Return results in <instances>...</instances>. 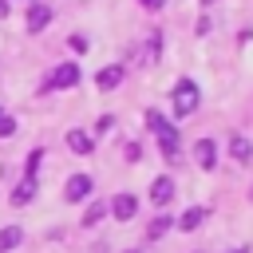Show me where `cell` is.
Segmentation results:
<instances>
[{"instance_id":"1","label":"cell","mask_w":253,"mask_h":253,"mask_svg":"<svg viewBox=\"0 0 253 253\" xmlns=\"http://www.w3.org/2000/svg\"><path fill=\"white\" fill-rule=\"evenodd\" d=\"M146 126L154 130V138H158V146L166 150V158H178V130H174L158 111H146Z\"/></svg>"},{"instance_id":"2","label":"cell","mask_w":253,"mask_h":253,"mask_svg":"<svg viewBox=\"0 0 253 253\" xmlns=\"http://www.w3.org/2000/svg\"><path fill=\"white\" fill-rule=\"evenodd\" d=\"M198 103H202V91H198V83L182 79V83L174 87V115H178V119H186V115H194V111H198Z\"/></svg>"},{"instance_id":"3","label":"cell","mask_w":253,"mask_h":253,"mask_svg":"<svg viewBox=\"0 0 253 253\" xmlns=\"http://www.w3.org/2000/svg\"><path fill=\"white\" fill-rule=\"evenodd\" d=\"M194 162H198L202 170H213V162H217V146H213V138H198V142H194Z\"/></svg>"},{"instance_id":"4","label":"cell","mask_w":253,"mask_h":253,"mask_svg":"<svg viewBox=\"0 0 253 253\" xmlns=\"http://www.w3.org/2000/svg\"><path fill=\"white\" fill-rule=\"evenodd\" d=\"M75 83H79V67L75 63H59L51 71V79H47V87H75Z\"/></svg>"},{"instance_id":"5","label":"cell","mask_w":253,"mask_h":253,"mask_svg":"<svg viewBox=\"0 0 253 253\" xmlns=\"http://www.w3.org/2000/svg\"><path fill=\"white\" fill-rule=\"evenodd\" d=\"M123 75H126V67H123V63H111V67H103V71L95 75V83H99L103 91H115V87L123 83Z\"/></svg>"},{"instance_id":"6","label":"cell","mask_w":253,"mask_h":253,"mask_svg":"<svg viewBox=\"0 0 253 253\" xmlns=\"http://www.w3.org/2000/svg\"><path fill=\"white\" fill-rule=\"evenodd\" d=\"M91 186H95V182H91L87 174H71V178H67V202H83V198L91 194Z\"/></svg>"},{"instance_id":"7","label":"cell","mask_w":253,"mask_h":253,"mask_svg":"<svg viewBox=\"0 0 253 253\" xmlns=\"http://www.w3.org/2000/svg\"><path fill=\"white\" fill-rule=\"evenodd\" d=\"M170 198H174V182H170L166 174L154 178V182H150V202H154V206H166Z\"/></svg>"},{"instance_id":"8","label":"cell","mask_w":253,"mask_h":253,"mask_svg":"<svg viewBox=\"0 0 253 253\" xmlns=\"http://www.w3.org/2000/svg\"><path fill=\"white\" fill-rule=\"evenodd\" d=\"M134 210H138V198H134V194H119V198L111 202V213H115L119 221H126V217H134Z\"/></svg>"},{"instance_id":"9","label":"cell","mask_w":253,"mask_h":253,"mask_svg":"<svg viewBox=\"0 0 253 253\" xmlns=\"http://www.w3.org/2000/svg\"><path fill=\"white\" fill-rule=\"evenodd\" d=\"M47 24H51V8L32 4V8H28V32H43Z\"/></svg>"},{"instance_id":"10","label":"cell","mask_w":253,"mask_h":253,"mask_svg":"<svg viewBox=\"0 0 253 253\" xmlns=\"http://www.w3.org/2000/svg\"><path fill=\"white\" fill-rule=\"evenodd\" d=\"M229 154H233L237 162H253V142H249L245 134H233V138H229Z\"/></svg>"},{"instance_id":"11","label":"cell","mask_w":253,"mask_h":253,"mask_svg":"<svg viewBox=\"0 0 253 253\" xmlns=\"http://www.w3.org/2000/svg\"><path fill=\"white\" fill-rule=\"evenodd\" d=\"M67 146H71L75 154H91V150H95V138H91L87 130H71V134H67Z\"/></svg>"},{"instance_id":"12","label":"cell","mask_w":253,"mask_h":253,"mask_svg":"<svg viewBox=\"0 0 253 253\" xmlns=\"http://www.w3.org/2000/svg\"><path fill=\"white\" fill-rule=\"evenodd\" d=\"M36 198V178H24L16 190H12V206H28Z\"/></svg>"},{"instance_id":"13","label":"cell","mask_w":253,"mask_h":253,"mask_svg":"<svg viewBox=\"0 0 253 253\" xmlns=\"http://www.w3.org/2000/svg\"><path fill=\"white\" fill-rule=\"evenodd\" d=\"M202 221H206V210H202V206H190V210L178 217V229H186V233H190V229H198Z\"/></svg>"},{"instance_id":"14","label":"cell","mask_w":253,"mask_h":253,"mask_svg":"<svg viewBox=\"0 0 253 253\" xmlns=\"http://www.w3.org/2000/svg\"><path fill=\"white\" fill-rule=\"evenodd\" d=\"M20 241H24V229H20V225H4V229H0V253L16 249Z\"/></svg>"},{"instance_id":"15","label":"cell","mask_w":253,"mask_h":253,"mask_svg":"<svg viewBox=\"0 0 253 253\" xmlns=\"http://www.w3.org/2000/svg\"><path fill=\"white\" fill-rule=\"evenodd\" d=\"M103 213H107V206H103V202H91V206L83 210V225H95V221H103Z\"/></svg>"},{"instance_id":"16","label":"cell","mask_w":253,"mask_h":253,"mask_svg":"<svg viewBox=\"0 0 253 253\" xmlns=\"http://www.w3.org/2000/svg\"><path fill=\"white\" fill-rule=\"evenodd\" d=\"M166 229H170V217H166V213H158V217L150 221V237H162Z\"/></svg>"},{"instance_id":"17","label":"cell","mask_w":253,"mask_h":253,"mask_svg":"<svg viewBox=\"0 0 253 253\" xmlns=\"http://www.w3.org/2000/svg\"><path fill=\"white\" fill-rule=\"evenodd\" d=\"M12 130H16V119L12 115H0V138H8Z\"/></svg>"},{"instance_id":"18","label":"cell","mask_w":253,"mask_h":253,"mask_svg":"<svg viewBox=\"0 0 253 253\" xmlns=\"http://www.w3.org/2000/svg\"><path fill=\"white\" fill-rule=\"evenodd\" d=\"M138 4H142V8H150V12H158V8H162V0H138Z\"/></svg>"},{"instance_id":"19","label":"cell","mask_w":253,"mask_h":253,"mask_svg":"<svg viewBox=\"0 0 253 253\" xmlns=\"http://www.w3.org/2000/svg\"><path fill=\"white\" fill-rule=\"evenodd\" d=\"M4 16H8V0H0V20H4Z\"/></svg>"},{"instance_id":"20","label":"cell","mask_w":253,"mask_h":253,"mask_svg":"<svg viewBox=\"0 0 253 253\" xmlns=\"http://www.w3.org/2000/svg\"><path fill=\"white\" fill-rule=\"evenodd\" d=\"M233 253H249V249H233Z\"/></svg>"},{"instance_id":"21","label":"cell","mask_w":253,"mask_h":253,"mask_svg":"<svg viewBox=\"0 0 253 253\" xmlns=\"http://www.w3.org/2000/svg\"><path fill=\"white\" fill-rule=\"evenodd\" d=\"M202 4H213V0H202Z\"/></svg>"},{"instance_id":"22","label":"cell","mask_w":253,"mask_h":253,"mask_svg":"<svg viewBox=\"0 0 253 253\" xmlns=\"http://www.w3.org/2000/svg\"><path fill=\"white\" fill-rule=\"evenodd\" d=\"M126 253H130V249H126Z\"/></svg>"}]
</instances>
